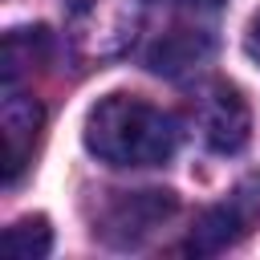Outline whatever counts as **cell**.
<instances>
[{"label": "cell", "instance_id": "cell-3", "mask_svg": "<svg viewBox=\"0 0 260 260\" xmlns=\"http://www.w3.org/2000/svg\"><path fill=\"white\" fill-rule=\"evenodd\" d=\"M179 211V199L175 191H122L98 219V236L114 248H126V244H142L158 223H167L171 215Z\"/></svg>", "mask_w": 260, "mask_h": 260}, {"label": "cell", "instance_id": "cell-6", "mask_svg": "<svg viewBox=\"0 0 260 260\" xmlns=\"http://www.w3.org/2000/svg\"><path fill=\"white\" fill-rule=\"evenodd\" d=\"M207 57H211V41L203 32H195V28H171L162 41L150 45L146 65L154 73H162V77H183L195 65H203Z\"/></svg>", "mask_w": 260, "mask_h": 260}, {"label": "cell", "instance_id": "cell-1", "mask_svg": "<svg viewBox=\"0 0 260 260\" xmlns=\"http://www.w3.org/2000/svg\"><path fill=\"white\" fill-rule=\"evenodd\" d=\"M85 146L110 167H158L179 150V122L142 98L110 93L85 114Z\"/></svg>", "mask_w": 260, "mask_h": 260}, {"label": "cell", "instance_id": "cell-8", "mask_svg": "<svg viewBox=\"0 0 260 260\" xmlns=\"http://www.w3.org/2000/svg\"><path fill=\"white\" fill-rule=\"evenodd\" d=\"M49 53V32L45 28H12L4 37V49H0V73H4V85L12 89L32 65H41Z\"/></svg>", "mask_w": 260, "mask_h": 260}, {"label": "cell", "instance_id": "cell-7", "mask_svg": "<svg viewBox=\"0 0 260 260\" xmlns=\"http://www.w3.org/2000/svg\"><path fill=\"white\" fill-rule=\"evenodd\" d=\"M248 232V215L240 207V199L232 203H219V207H207L199 219H195V232H191V252H223L232 248L240 236Z\"/></svg>", "mask_w": 260, "mask_h": 260}, {"label": "cell", "instance_id": "cell-9", "mask_svg": "<svg viewBox=\"0 0 260 260\" xmlns=\"http://www.w3.org/2000/svg\"><path fill=\"white\" fill-rule=\"evenodd\" d=\"M4 252L8 256H16V260H41V256H49V248H53V228H49V219L45 215H24V219H16L12 228H4Z\"/></svg>", "mask_w": 260, "mask_h": 260}, {"label": "cell", "instance_id": "cell-10", "mask_svg": "<svg viewBox=\"0 0 260 260\" xmlns=\"http://www.w3.org/2000/svg\"><path fill=\"white\" fill-rule=\"evenodd\" d=\"M244 49H248V57H252V61H260V12L248 20V37H244Z\"/></svg>", "mask_w": 260, "mask_h": 260}, {"label": "cell", "instance_id": "cell-2", "mask_svg": "<svg viewBox=\"0 0 260 260\" xmlns=\"http://www.w3.org/2000/svg\"><path fill=\"white\" fill-rule=\"evenodd\" d=\"M65 8L73 41L89 57H110L126 49V41L138 28V0H69Z\"/></svg>", "mask_w": 260, "mask_h": 260}, {"label": "cell", "instance_id": "cell-5", "mask_svg": "<svg viewBox=\"0 0 260 260\" xmlns=\"http://www.w3.org/2000/svg\"><path fill=\"white\" fill-rule=\"evenodd\" d=\"M0 126H4V183H16L20 171L28 167L32 158V146L41 138V126H45V110L37 98H20V93H8L4 102V114H0Z\"/></svg>", "mask_w": 260, "mask_h": 260}, {"label": "cell", "instance_id": "cell-11", "mask_svg": "<svg viewBox=\"0 0 260 260\" xmlns=\"http://www.w3.org/2000/svg\"><path fill=\"white\" fill-rule=\"evenodd\" d=\"M167 4H187V8H215L223 0H167Z\"/></svg>", "mask_w": 260, "mask_h": 260}, {"label": "cell", "instance_id": "cell-4", "mask_svg": "<svg viewBox=\"0 0 260 260\" xmlns=\"http://www.w3.org/2000/svg\"><path fill=\"white\" fill-rule=\"evenodd\" d=\"M199 126H203V138L211 150H219V154L244 150L248 134H252V114H248L244 93L228 81H215L199 102Z\"/></svg>", "mask_w": 260, "mask_h": 260}]
</instances>
